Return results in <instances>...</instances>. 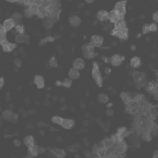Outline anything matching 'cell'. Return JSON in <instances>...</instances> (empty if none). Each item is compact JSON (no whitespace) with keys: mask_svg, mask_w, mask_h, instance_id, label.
<instances>
[{"mask_svg":"<svg viewBox=\"0 0 158 158\" xmlns=\"http://www.w3.org/2000/svg\"><path fill=\"white\" fill-rule=\"evenodd\" d=\"M92 77L94 79L96 84L99 87H101L103 86V77L101 74L100 70H99V66L97 63L94 62L93 64L92 68Z\"/></svg>","mask_w":158,"mask_h":158,"instance_id":"cell-1","label":"cell"},{"mask_svg":"<svg viewBox=\"0 0 158 158\" xmlns=\"http://www.w3.org/2000/svg\"><path fill=\"white\" fill-rule=\"evenodd\" d=\"M82 52L85 59H93L95 56V47L90 43H86L82 47Z\"/></svg>","mask_w":158,"mask_h":158,"instance_id":"cell-2","label":"cell"},{"mask_svg":"<svg viewBox=\"0 0 158 158\" xmlns=\"http://www.w3.org/2000/svg\"><path fill=\"white\" fill-rule=\"evenodd\" d=\"M111 35L116 36L122 40H126L128 38V30L127 28L122 29H117L114 28L111 31Z\"/></svg>","mask_w":158,"mask_h":158,"instance_id":"cell-3","label":"cell"},{"mask_svg":"<svg viewBox=\"0 0 158 158\" xmlns=\"http://www.w3.org/2000/svg\"><path fill=\"white\" fill-rule=\"evenodd\" d=\"M126 1H120L117 3L115 5L114 10L119 14V16L122 17L124 16L126 13Z\"/></svg>","mask_w":158,"mask_h":158,"instance_id":"cell-4","label":"cell"},{"mask_svg":"<svg viewBox=\"0 0 158 158\" xmlns=\"http://www.w3.org/2000/svg\"><path fill=\"white\" fill-rule=\"evenodd\" d=\"M2 25L4 30H6V32H8L11 31L12 29L15 28V27H16V25L17 24L14 21V20L12 18L9 17V18L5 19L3 21V23Z\"/></svg>","mask_w":158,"mask_h":158,"instance_id":"cell-5","label":"cell"},{"mask_svg":"<svg viewBox=\"0 0 158 158\" xmlns=\"http://www.w3.org/2000/svg\"><path fill=\"white\" fill-rule=\"evenodd\" d=\"M104 42V38L99 35H95L91 38L90 43L94 47H100Z\"/></svg>","mask_w":158,"mask_h":158,"instance_id":"cell-6","label":"cell"},{"mask_svg":"<svg viewBox=\"0 0 158 158\" xmlns=\"http://www.w3.org/2000/svg\"><path fill=\"white\" fill-rule=\"evenodd\" d=\"M114 149L116 152H118V153L120 155H123L127 150V145L125 143V142H124V140H122L116 143Z\"/></svg>","mask_w":158,"mask_h":158,"instance_id":"cell-7","label":"cell"},{"mask_svg":"<svg viewBox=\"0 0 158 158\" xmlns=\"http://www.w3.org/2000/svg\"><path fill=\"white\" fill-rule=\"evenodd\" d=\"M125 58L119 54H114L111 58V63L114 66H119L122 64Z\"/></svg>","mask_w":158,"mask_h":158,"instance_id":"cell-8","label":"cell"},{"mask_svg":"<svg viewBox=\"0 0 158 158\" xmlns=\"http://www.w3.org/2000/svg\"><path fill=\"white\" fill-rule=\"evenodd\" d=\"M75 122L73 119H63L62 123L61 124V126L63 127L64 129L67 130L72 129L75 126Z\"/></svg>","mask_w":158,"mask_h":158,"instance_id":"cell-9","label":"cell"},{"mask_svg":"<svg viewBox=\"0 0 158 158\" xmlns=\"http://www.w3.org/2000/svg\"><path fill=\"white\" fill-rule=\"evenodd\" d=\"M33 82L38 89H42L45 87V79L42 75H35L33 79Z\"/></svg>","mask_w":158,"mask_h":158,"instance_id":"cell-10","label":"cell"},{"mask_svg":"<svg viewBox=\"0 0 158 158\" xmlns=\"http://www.w3.org/2000/svg\"><path fill=\"white\" fill-rule=\"evenodd\" d=\"M85 66V64L83 59L77 58L72 63V68L78 70H82Z\"/></svg>","mask_w":158,"mask_h":158,"instance_id":"cell-11","label":"cell"},{"mask_svg":"<svg viewBox=\"0 0 158 158\" xmlns=\"http://www.w3.org/2000/svg\"><path fill=\"white\" fill-rule=\"evenodd\" d=\"M119 14L117 13L115 10H112L111 11L108 13V19L109 20L110 22L112 23L116 24L118 20L121 18Z\"/></svg>","mask_w":158,"mask_h":158,"instance_id":"cell-12","label":"cell"},{"mask_svg":"<svg viewBox=\"0 0 158 158\" xmlns=\"http://www.w3.org/2000/svg\"><path fill=\"white\" fill-rule=\"evenodd\" d=\"M69 23L73 27H77L80 26L81 20V19L77 16H72L69 19Z\"/></svg>","mask_w":158,"mask_h":158,"instance_id":"cell-13","label":"cell"},{"mask_svg":"<svg viewBox=\"0 0 158 158\" xmlns=\"http://www.w3.org/2000/svg\"><path fill=\"white\" fill-rule=\"evenodd\" d=\"M51 152L56 158H65L66 156V152L63 149L53 148L51 150Z\"/></svg>","mask_w":158,"mask_h":158,"instance_id":"cell-14","label":"cell"},{"mask_svg":"<svg viewBox=\"0 0 158 158\" xmlns=\"http://www.w3.org/2000/svg\"><path fill=\"white\" fill-rule=\"evenodd\" d=\"M17 47V43H13L8 42L6 44H5L1 47L4 53H11L14 49H16Z\"/></svg>","mask_w":158,"mask_h":158,"instance_id":"cell-15","label":"cell"},{"mask_svg":"<svg viewBox=\"0 0 158 158\" xmlns=\"http://www.w3.org/2000/svg\"><path fill=\"white\" fill-rule=\"evenodd\" d=\"M108 12L105 10H100L97 14H96V18L100 22H104L106 20H108Z\"/></svg>","mask_w":158,"mask_h":158,"instance_id":"cell-16","label":"cell"},{"mask_svg":"<svg viewBox=\"0 0 158 158\" xmlns=\"http://www.w3.org/2000/svg\"><path fill=\"white\" fill-rule=\"evenodd\" d=\"M68 76H69V78L70 79L72 80H77L80 77V73L79 72V70L72 68L69 70Z\"/></svg>","mask_w":158,"mask_h":158,"instance_id":"cell-17","label":"cell"},{"mask_svg":"<svg viewBox=\"0 0 158 158\" xmlns=\"http://www.w3.org/2000/svg\"><path fill=\"white\" fill-rule=\"evenodd\" d=\"M14 114V113H13V111L11 109H6L3 112L2 118L6 121L11 122Z\"/></svg>","mask_w":158,"mask_h":158,"instance_id":"cell-18","label":"cell"},{"mask_svg":"<svg viewBox=\"0 0 158 158\" xmlns=\"http://www.w3.org/2000/svg\"><path fill=\"white\" fill-rule=\"evenodd\" d=\"M130 65L133 69H137L141 65V60L139 57L135 56L130 60Z\"/></svg>","mask_w":158,"mask_h":158,"instance_id":"cell-19","label":"cell"},{"mask_svg":"<svg viewBox=\"0 0 158 158\" xmlns=\"http://www.w3.org/2000/svg\"><path fill=\"white\" fill-rule=\"evenodd\" d=\"M23 142L25 146L29 148L35 145V139L32 135H27L24 137Z\"/></svg>","mask_w":158,"mask_h":158,"instance_id":"cell-20","label":"cell"},{"mask_svg":"<svg viewBox=\"0 0 158 158\" xmlns=\"http://www.w3.org/2000/svg\"><path fill=\"white\" fill-rule=\"evenodd\" d=\"M30 37L29 35L26 34L24 35H17L16 36V42L17 43H27L29 41Z\"/></svg>","mask_w":158,"mask_h":158,"instance_id":"cell-21","label":"cell"},{"mask_svg":"<svg viewBox=\"0 0 158 158\" xmlns=\"http://www.w3.org/2000/svg\"><path fill=\"white\" fill-rule=\"evenodd\" d=\"M38 150H39V147L36 145H34L28 148V152H29V154L32 155V156L36 157L39 154Z\"/></svg>","mask_w":158,"mask_h":158,"instance_id":"cell-22","label":"cell"},{"mask_svg":"<svg viewBox=\"0 0 158 158\" xmlns=\"http://www.w3.org/2000/svg\"><path fill=\"white\" fill-rule=\"evenodd\" d=\"M43 25L45 28L49 29L53 27L54 25V21L51 18L48 17H46L43 20Z\"/></svg>","mask_w":158,"mask_h":158,"instance_id":"cell-23","label":"cell"},{"mask_svg":"<svg viewBox=\"0 0 158 158\" xmlns=\"http://www.w3.org/2000/svg\"><path fill=\"white\" fill-rule=\"evenodd\" d=\"M11 18L14 20V21L16 23V24H20V22H22L23 16L22 14L16 12L12 14Z\"/></svg>","mask_w":158,"mask_h":158,"instance_id":"cell-24","label":"cell"},{"mask_svg":"<svg viewBox=\"0 0 158 158\" xmlns=\"http://www.w3.org/2000/svg\"><path fill=\"white\" fill-rule=\"evenodd\" d=\"M98 101L101 104H106L109 100L108 96L104 93H101L98 96Z\"/></svg>","mask_w":158,"mask_h":158,"instance_id":"cell-25","label":"cell"},{"mask_svg":"<svg viewBox=\"0 0 158 158\" xmlns=\"http://www.w3.org/2000/svg\"><path fill=\"white\" fill-rule=\"evenodd\" d=\"M72 81L69 78H65L62 81V86L67 88H70L71 86H72Z\"/></svg>","mask_w":158,"mask_h":158,"instance_id":"cell-26","label":"cell"},{"mask_svg":"<svg viewBox=\"0 0 158 158\" xmlns=\"http://www.w3.org/2000/svg\"><path fill=\"white\" fill-rule=\"evenodd\" d=\"M48 64L50 66L51 68H56L58 67V61L56 58L54 56H53L50 58L49 62H48Z\"/></svg>","mask_w":158,"mask_h":158,"instance_id":"cell-27","label":"cell"},{"mask_svg":"<svg viewBox=\"0 0 158 158\" xmlns=\"http://www.w3.org/2000/svg\"><path fill=\"white\" fill-rule=\"evenodd\" d=\"M114 145V142L112 141L111 139H106V140H104V141H103V148L105 150L109 148H110V147L113 146Z\"/></svg>","mask_w":158,"mask_h":158,"instance_id":"cell-28","label":"cell"},{"mask_svg":"<svg viewBox=\"0 0 158 158\" xmlns=\"http://www.w3.org/2000/svg\"><path fill=\"white\" fill-rule=\"evenodd\" d=\"M63 120V118H61V117L59 116H54L52 118V121L53 123L56 124V125H61V123H62Z\"/></svg>","mask_w":158,"mask_h":158,"instance_id":"cell-29","label":"cell"},{"mask_svg":"<svg viewBox=\"0 0 158 158\" xmlns=\"http://www.w3.org/2000/svg\"><path fill=\"white\" fill-rule=\"evenodd\" d=\"M16 32L19 33V35H24L25 34V27L22 24H17L15 27Z\"/></svg>","mask_w":158,"mask_h":158,"instance_id":"cell-30","label":"cell"},{"mask_svg":"<svg viewBox=\"0 0 158 158\" xmlns=\"http://www.w3.org/2000/svg\"><path fill=\"white\" fill-rule=\"evenodd\" d=\"M134 79L136 80V81H140L142 80L143 79V75L141 74V72H134Z\"/></svg>","mask_w":158,"mask_h":158,"instance_id":"cell-31","label":"cell"},{"mask_svg":"<svg viewBox=\"0 0 158 158\" xmlns=\"http://www.w3.org/2000/svg\"><path fill=\"white\" fill-rule=\"evenodd\" d=\"M120 97L122 98V100H123L124 102H125V103H127V102L131 100L130 98L129 97V94H127L126 93H122L121 95H120Z\"/></svg>","mask_w":158,"mask_h":158,"instance_id":"cell-32","label":"cell"},{"mask_svg":"<svg viewBox=\"0 0 158 158\" xmlns=\"http://www.w3.org/2000/svg\"><path fill=\"white\" fill-rule=\"evenodd\" d=\"M8 42V39L6 38V35H3V36L0 37V45L3 47L5 44H6Z\"/></svg>","mask_w":158,"mask_h":158,"instance_id":"cell-33","label":"cell"},{"mask_svg":"<svg viewBox=\"0 0 158 158\" xmlns=\"http://www.w3.org/2000/svg\"><path fill=\"white\" fill-rule=\"evenodd\" d=\"M150 32H156L157 30V25L155 23H152L149 25Z\"/></svg>","mask_w":158,"mask_h":158,"instance_id":"cell-34","label":"cell"},{"mask_svg":"<svg viewBox=\"0 0 158 158\" xmlns=\"http://www.w3.org/2000/svg\"><path fill=\"white\" fill-rule=\"evenodd\" d=\"M149 25L150 24H145L143 26L142 32L143 34H146L150 32V29H149Z\"/></svg>","mask_w":158,"mask_h":158,"instance_id":"cell-35","label":"cell"},{"mask_svg":"<svg viewBox=\"0 0 158 158\" xmlns=\"http://www.w3.org/2000/svg\"><path fill=\"white\" fill-rule=\"evenodd\" d=\"M122 155H120L116 151L109 156V158H122Z\"/></svg>","mask_w":158,"mask_h":158,"instance_id":"cell-36","label":"cell"},{"mask_svg":"<svg viewBox=\"0 0 158 158\" xmlns=\"http://www.w3.org/2000/svg\"><path fill=\"white\" fill-rule=\"evenodd\" d=\"M14 65H16V67H17V68L21 67L22 64V61L20 60V59H15L14 61Z\"/></svg>","mask_w":158,"mask_h":158,"instance_id":"cell-37","label":"cell"},{"mask_svg":"<svg viewBox=\"0 0 158 158\" xmlns=\"http://www.w3.org/2000/svg\"><path fill=\"white\" fill-rule=\"evenodd\" d=\"M125 132H126V128H125V127H120V128L118 129V133H117V134L122 136V135L124 134Z\"/></svg>","mask_w":158,"mask_h":158,"instance_id":"cell-38","label":"cell"},{"mask_svg":"<svg viewBox=\"0 0 158 158\" xmlns=\"http://www.w3.org/2000/svg\"><path fill=\"white\" fill-rule=\"evenodd\" d=\"M33 13L31 11V9H27L25 12V15L27 17H31L33 16Z\"/></svg>","mask_w":158,"mask_h":158,"instance_id":"cell-39","label":"cell"},{"mask_svg":"<svg viewBox=\"0 0 158 158\" xmlns=\"http://www.w3.org/2000/svg\"><path fill=\"white\" fill-rule=\"evenodd\" d=\"M152 20H153L155 23L157 24V23L158 22V11H157L155 12V13L152 14Z\"/></svg>","mask_w":158,"mask_h":158,"instance_id":"cell-40","label":"cell"},{"mask_svg":"<svg viewBox=\"0 0 158 158\" xmlns=\"http://www.w3.org/2000/svg\"><path fill=\"white\" fill-rule=\"evenodd\" d=\"M6 30H4L3 25L2 24H0V37L3 36V35H6Z\"/></svg>","mask_w":158,"mask_h":158,"instance_id":"cell-41","label":"cell"},{"mask_svg":"<svg viewBox=\"0 0 158 158\" xmlns=\"http://www.w3.org/2000/svg\"><path fill=\"white\" fill-rule=\"evenodd\" d=\"M4 78L3 77H0V90L2 89L3 88V86L4 85Z\"/></svg>","mask_w":158,"mask_h":158,"instance_id":"cell-42","label":"cell"},{"mask_svg":"<svg viewBox=\"0 0 158 158\" xmlns=\"http://www.w3.org/2000/svg\"><path fill=\"white\" fill-rule=\"evenodd\" d=\"M106 115L109 116V117H111V116H113V114H114V111L111 109H108V110L106 111Z\"/></svg>","mask_w":158,"mask_h":158,"instance_id":"cell-43","label":"cell"},{"mask_svg":"<svg viewBox=\"0 0 158 158\" xmlns=\"http://www.w3.org/2000/svg\"><path fill=\"white\" fill-rule=\"evenodd\" d=\"M17 120H18V115L16 113H14L13 117V119L11 120V122H13V123H16V122H17Z\"/></svg>","mask_w":158,"mask_h":158,"instance_id":"cell-44","label":"cell"},{"mask_svg":"<svg viewBox=\"0 0 158 158\" xmlns=\"http://www.w3.org/2000/svg\"><path fill=\"white\" fill-rule=\"evenodd\" d=\"M14 145L15 146H16L18 147V146H19L20 145H21V142H20V141L19 140L16 139V140H14Z\"/></svg>","mask_w":158,"mask_h":158,"instance_id":"cell-45","label":"cell"},{"mask_svg":"<svg viewBox=\"0 0 158 158\" xmlns=\"http://www.w3.org/2000/svg\"><path fill=\"white\" fill-rule=\"evenodd\" d=\"M112 72V70L111 69V68H106L105 69H104V73L106 74V75H110L111 73Z\"/></svg>","mask_w":158,"mask_h":158,"instance_id":"cell-46","label":"cell"},{"mask_svg":"<svg viewBox=\"0 0 158 158\" xmlns=\"http://www.w3.org/2000/svg\"><path fill=\"white\" fill-rule=\"evenodd\" d=\"M46 38V40H47V42H53V41L54 40V38L52 37H48Z\"/></svg>","mask_w":158,"mask_h":158,"instance_id":"cell-47","label":"cell"},{"mask_svg":"<svg viewBox=\"0 0 158 158\" xmlns=\"http://www.w3.org/2000/svg\"><path fill=\"white\" fill-rule=\"evenodd\" d=\"M46 43H47V40H46V38H43V39L41 40L40 42V45H43Z\"/></svg>","mask_w":158,"mask_h":158,"instance_id":"cell-48","label":"cell"},{"mask_svg":"<svg viewBox=\"0 0 158 158\" xmlns=\"http://www.w3.org/2000/svg\"><path fill=\"white\" fill-rule=\"evenodd\" d=\"M152 158H158V151L157 150H156L154 152L153 155H152Z\"/></svg>","mask_w":158,"mask_h":158,"instance_id":"cell-49","label":"cell"},{"mask_svg":"<svg viewBox=\"0 0 158 158\" xmlns=\"http://www.w3.org/2000/svg\"><path fill=\"white\" fill-rule=\"evenodd\" d=\"M56 86H62V81L58 80L56 81Z\"/></svg>","mask_w":158,"mask_h":158,"instance_id":"cell-50","label":"cell"},{"mask_svg":"<svg viewBox=\"0 0 158 158\" xmlns=\"http://www.w3.org/2000/svg\"><path fill=\"white\" fill-rule=\"evenodd\" d=\"M34 157L33 156H32V155H30V154H28L26 156H25L24 158H33Z\"/></svg>","mask_w":158,"mask_h":158,"instance_id":"cell-51","label":"cell"},{"mask_svg":"<svg viewBox=\"0 0 158 158\" xmlns=\"http://www.w3.org/2000/svg\"><path fill=\"white\" fill-rule=\"evenodd\" d=\"M135 49H136V47H135V46L132 45V47H131V50H132V51H135Z\"/></svg>","mask_w":158,"mask_h":158,"instance_id":"cell-52","label":"cell"},{"mask_svg":"<svg viewBox=\"0 0 158 158\" xmlns=\"http://www.w3.org/2000/svg\"><path fill=\"white\" fill-rule=\"evenodd\" d=\"M86 3H92V2H93V1H86Z\"/></svg>","mask_w":158,"mask_h":158,"instance_id":"cell-53","label":"cell"},{"mask_svg":"<svg viewBox=\"0 0 158 158\" xmlns=\"http://www.w3.org/2000/svg\"><path fill=\"white\" fill-rule=\"evenodd\" d=\"M95 158H102L101 157H95Z\"/></svg>","mask_w":158,"mask_h":158,"instance_id":"cell-54","label":"cell"}]
</instances>
